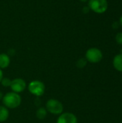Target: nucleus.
Masks as SVG:
<instances>
[{
    "label": "nucleus",
    "mask_w": 122,
    "mask_h": 123,
    "mask_svg": "<svg viewBox=\"0 0 122 123\" xmlns=\"http://www.w3.org/2000/svg\"><path fill=\"white\" fill-rule=\"evenodd\" d=\"M10 63V58L6 53L0 54V68H6Z\"/></svg>",
    "instance_id": "obj_9"
},
{
    "label": "nucleus",
    "mask_w": 122,
    "mask_h": 123,
    "mask_svg": "<svg viewBox=\"0 0 122 123\" xmlns=\"http://www.w3.org/2000/svg\"><path fill=\"white\" fill-rule=\"evenodd\" d=\"M90 10H91V9H90V8L88 7V6H85L83 7V12L84 14L88 13Z\"/></svg>",
    "instance_id": "obj_15"
},
{
    "label": "nucleus",
    "mask_w": 122,
    "mask_h": 123,
    "mask_svg": "<svg viewBox=\"0 0 122 123\" xmlns=\"http://www.w3.org/2000/svg\"><path fill=\"white\" fill-rule=\"evenodd\" d=\"M2 102L4 107L6 108L15 109L20 105L22 102V98L17 93L13 92H8L3 97Z\"/></svg>",
    "instance_id": "obj_1"
},
{
    "label": "nucleus",
    "mask_w": 122,
    "mask_h": 123,
    "mask_svg": "<svg viewBox=\"0 0 122 123\" xmlns=\"http://www.w3.org/2000/svg\"><path fill=\"white\" fill-rule=\"evenodd\" d=\"M119 25H120L122 27V15L120 17V19H119Z\"/></svg>",
    "instance_id": "obj_19"
},
{
    "label": "nucleus",
    "mask_w": 122,
    "mask_h": 123,
    "mask_svg": "<svg viewBox=\"0 0 122 123\" xmlns=\"http://www.w3.org/2000/svg\"><path fill=\"white\" fill-rule=\"evenodd\" d=\"M11 82L12 81L8 79V78H3L1 81V84L4 87H8V86H10L11 85Z\"/></svg>",
    "instance_id": "obj_13"
},
{
    "label": "nucleus",
    "mask_w": 122,
    "mask_h": 123,
    "mask_svg": "<svg viewBox=\"0 0 122 123\" xmlns=\"http://www.w3.org/2000/svg\"><path fill=\"white\" fill-rule=\"evenodd\" d=\"M119 25V23H118V22H114L112 25V27L114 29H117Z\"/></svg>",
    "instance_id": "obj_16"
},
{
    "label": "nucleus",
    "mask_w": 122,
    "mask_h": 123,
    "mask_svg": "<svg viewBox=\"0 0 122 123\" xmlns=\"http://www.w3.org/2000/svg\"><path fill=\"white\" fill-rule=\"evenodd\" d=\"M13 92L20 93L22 92L26 89V82L24 79L20 78L14 79L12 81L11 85L9 86Z\"/></svg>",
    "instance_id": "obj_6"
},
{
    "label": "nucleus",
    "mask_w": 122,
    "mask_h": 123,
    "mask_svg": "<svg viewBox=\"0 0 122 123\" xmlns=\"http://www.w3.org/2000/svg\"><path fill=\"white\" fill-rule=\"evenodd\" d=\"M28 90L32 94L36 97H41L45 93V86L42 81L35 80L29 83L28 86Z\"/></svg>",
    "instance_id": "obj_5"
},
{
    "label": "nucleus",
    "mask_w": 122,
    "mask_h": 123,
    "mask_svg": "<svg viewBox=\"0 0 122 123\" xmlns=\"http://www.w3.org/2000/svg\"><path fill=\"white\" fill-rule=\"evenodd\" d=\"M3 98V94H2V93L0 92V99H1Z\"/></svg>",
    "instance_id": "obj_20"
},
{
    "label": "nucleus",
    "mask_w": 122,
    "mask_h": 123,
    "mask_svg": "<svg viewBox=\"0 0 122 123\" xmlns=\"http://www.w3.org/2000/svg\"><path fill=\"white\" fill-rule=\"evenodd\" d=\"M46 110L51 114L60 115L63 112V105L60 101L50 99L46 102Z\"/></svg>",
    "instance_id": "obj_4"
},
{
    "label": "nucleus",
    "mask_w": 122,
    "mask_h": 123,
    "mask_svg": "<svg viewBox=\"0 0 122 123\" xmlns=\"http://www.w3.org/2000/svg\"><path fill=\"white\" fill-rule=\"evenodd\" d=\"M88 7L96 14L105 13L109 7L107 0H88Z\"/></svg>",
    "instance_id": "obj_2"
},
{
    "label": "nucleus",
    "mask_w": 122,
    "mask_h": 123,
    "mask_svg": "<svg viewBox=\"0 0 122 123\" xmlns=\"http://www.w3.org/2000/svg\"><path fill=\"white\" fill-rule=\"evenodd\" d=\"M85 58L90 63H97L100 62L103 58L102 51L97 48H91L87 50Z\"/></svg>",
    "instance_id": "obj_3"
},
{
    "label": "nucleus",
    "mask_w": 122,
    "mask_h": 123,
    "mask_svg": "<svg viewBox=\"0 0 122 123\" xmlns=\"http://www.w3.org/2000/svg\"><path fill=\"white\" fill-rule=\"evenodd\" d=\"M47 115V110L44 107H40L37 110L36 116L39 120H43Z\"/></svg>",
    "instance_id": "obj_11"
},
{
    "label": "nucleus",
    "mask_w": 122,
    "mask_h": 123,
    "mask_svg": "<svg viewBox=\"0 0 122 123\" xmlns=\"http://www.w3.org/2000/svg\"><path fill=\"white\" fill-rule=\"evenodd\" d=\"M9 115L8 109L4 106H0V123L6 121L8 119Z\"/></svg>",
    "instance_id": "obj_10"
},
{
    "label": "nucleus",
    "mask_w": 122,
    "mask_h": 123,
    "mask_svg": "<svg viewBox=\"0 0 122 123\" xmlns=\"http://www.w3.org/2000/svg\"><path fill=\"white\" fill-rule=\"evenodd\" d=\"M115 40L117 44L119 45H122V32H118L115 37Z\"/></svg>",
    "instance_id": "obj_14"
},
{
    "label": "nucleus",
    "mask_w": 122,
    "mask_h": 123,
    "mask_svg": "<svg viewBox=\"0 0 122 123\" xmlns=\"http://www.w3.org/2000/svg\"><path fill=\"white\" fill-rule=\"evenodd\" d=\"M2 79H3V72H2L1 69L0 68V83H1V81Z\"/></svg>",
    "instance_id": "obj_18"
},
{
    "label": "nucleus",
    "mask_w": 122,
    "mask_h": 123,
    "mask_svg": "<svg viewBox=\"0 0 122 123\" xmlns=\"http://www.w3.org/2000/svg\"><path fill=\"white\" fill-rule=\"evenodd\" d=\"M57 123H78L76 116L70 112H64L60 114L58 118Z\"/></svg>",
    "instance_id": "obj_7"
},
{
    "label": "nucleus",
    "mask_w": 122,
    "mask_h": 123,
    "mask_svg": "<svg viewBox=\"0 0 122 123\" xmlns=\"http://www.w3.org/2000/svg\"><path fill=\"white\" fill-rule=\"evenodd\" d=\"M86 64H87V61H86V58H83L78 59V61H77V63H76V66L79 68H84L86 66Z\"/></svg>",
    "instance_id": "obj_12"
},
{
    "label": "nucleus",
    "mask_w": 122,
    "mask_h": 123,
    "mask_svg": "<svg viewBox=\"0 0 122 123\" xmlns=\"http://www.w3.org/2000/svg\"><path fill=\"white\" fill-rule=\"evenodd\" d=\"M113 66L116 71L122 72V53L117 54L114 56L113 59Z\"/></svg>",
    "instance_id": "obj_8"
},
{
    "label": "nucleus",
    "mask_w": 122,
    "mask_h": 123,
    "mask_svg": "<svg viewBox=\"0 0 122 123\" xmlns=\"http://www.w3.org/2000/svg\"><path fill=\"white\" fill-rule=\"evenodd\" d=\"M8 53H9L10 55H14V53H15V50H14V49H10V50H9Z\"/></svg>",
    "instance_id": "obj_17"
},
{
    "label": "nucleus",
    "mask_w": 122,
    "mask_h": 123,
    "mask_svg": "<svg viewBox=\"0 0 122 123\" xmlns=\"http://www.w3.org/2000/svg\"><path fill=\"white\" fill-rule=\"evenodd\" d=\"M81 2H86V1H87L88 0H80Z\"/></svg>",
    "instance_id": "obj_21"
}]
</instances>
